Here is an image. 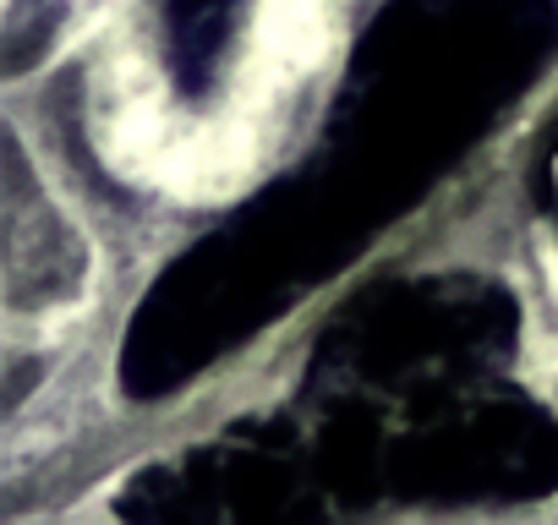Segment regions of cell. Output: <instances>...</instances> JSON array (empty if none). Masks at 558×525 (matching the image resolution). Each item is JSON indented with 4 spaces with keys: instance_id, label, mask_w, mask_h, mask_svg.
Here are the masks:
<instances>
[{
    "instance_id": "obj_1",
    "label": "cell",
    "mask_w": 558,
    "mask_h": 525,
    "mask_svg": "<svg viewBox=\"0 0 558 525\" xmlns=\"http://www.w3.org/2000/svg\"><path fill=\"white\" fill-rule=\"evenodd\" d=\"M246 23V0H165L159 12V45H165V72L181 94L203 99L225 56L235 50V34Z\"/></svg>"
}]
</instances>
